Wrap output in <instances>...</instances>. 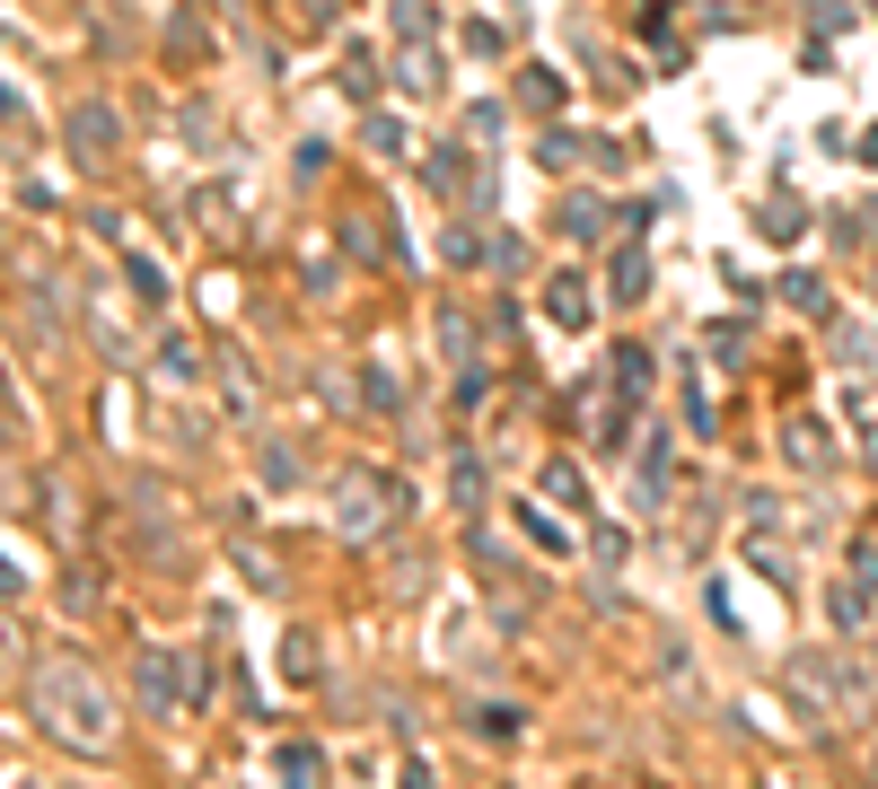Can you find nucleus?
Listing matches in <instances>:
<instances>
[{
	"label": "nucleus",
	"mask_w": 878,
	"mask_h": 789,
	"mask_svg": "<svg viewBox=\"0 0 878 789\" xmlns=\"http://www.w3.org/2000/svg\"><path fill=\"white\" fill-rule=\"evenodd\" d=\"M176 676H185V667H176L167 650H141V702H149V710H176Z\"/></svg>",
	"instance_id": "nucleus-4"
},
{
	"label": "nucleus",
	"mask_w": 878,
	"mask_h": 789,
	"mask_svg": "<svg viewBox=\"0 0 878 789\" xmlns=\"http://www.w3.org/2000/svg\"><path fill=\"white\" fill-rule=\"evenodd\" d=\"M545 491H554V500H571V509H580V474H571V465H545Z\"/></svg>",
	"instance_id": "nucleus-10"
},
{
	"label": "nucleus",
	"mask_w": 878,
	"mask_h": 789,
	"mask_svg": "<svg viewBox=\"0 0 878 789\" xmlns=\"http://www.w3.org/2000/svg\"><path fill=\"white\" fill-rule=\"evenodd\" d=\"M791 456L817 465V456H826V422H791Z\"/></svg>",
	"instance_id": "nucleus-9"
},
{
	"label": "nucleus",
	"mask_w": 878,
	"mask_h": 789,
	"mask_svg": "<svg viewBox=\"0 0 878 789\" xmlns=\"http://www.w3.org/2000/svg\"><path fill=\"white\" fill-rule=\"evenodd\" d=\"M616 386H624V395H641V386H650V351H616Z\"/></svg>",
	"instance_id": "nucleus-7"
},
{
	"label": "nucleus",
	"mask_w": 878,
	"mask_h": 789,
	"mask_svg": "<svg viewBox=\"0 0 878 789\" xmlns=\"http://www.w3.org/2000/svg\"><path fill=\"white\" fill-rule=\"evenodd\" d=\"M554 316L562 325H589V281H554Z\"/></svg>",
	"instance_id": "nucleus-5"
},
{
	"label": "nucleus",
	"mask_w": 878,
	"mask_h": 789,
	"mask_svg": "<svg viewBox=\"0 0 878 789\" xmlns=\"http://www.w3.org/2000/svg\"><path fill=\"white\" fill-rule=\"evenodd\" d=\"M641 281H650V263L624 246V255H616V299H641Z\"/></svg>",
	"instance_id": "nucleus-8"
},
{
	"label": "nucleus",
	"mask_w": 878,
	"mask_h": 789,
	"mask_svg": "<svg viewBox=\"0 0 878 789\" xmlns=\"http://www.w3.org/2000/svg\"><path fill=\"white\" fill-rule=\"evenodd\" d=\"M35 710H44V728L62 737V746H106V693L80 676V667H35Z\"/></svg>",
	"instance_id": "nucleus-1"
},
{
	"label": "nucleus",
	"mask_w": 878,
	"mask_h": 789,
	"mask_svg": "<svg viewBox=\"0 0 878 789\" xmlns=\"http://www.w3.org/2000/svg\"><path fill=\"white\" fill-rule=\"evenodd\" d=\"M71 141H80V158H106V149H115V114L97 106V97L71 106Z\"/></svg>",
	"instance_id": "nucleus-3"
},
{
	"label": "nucleus",
	"mask_w": 878,
	"mask_h": 789,
	"mask_svg": "<svg viewBox=\"0 0 878 789\" xmlns=\"http://www.w3.org/2000/svg\"><path fill=\"white\" fill-rule=\"evenodd\" d=\"M518 106H536V114H554V106H562V89H554V71H527V80H518Z\"/></svg>",
	"instance_id": "nucleus-6"
},
{
	"label": "nucleus",
	"mask_w": 878,
	"mask_h": 789,
	"mask_svg": "<svg viewBox=\"0 0 878 789\" xmlns=\"http://www.w3.org/2000/svg\"><path fill=\"white\" fill-rule=\"evenodd\" d=\"M870 588H878V544H861V553H853V579L835 588V623H844V632L870 623Z\"/></svg>",
	"instance_id": "nucleus-2"
}]
</instances>
